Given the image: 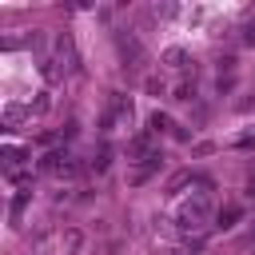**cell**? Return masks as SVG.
<instances>
[{
    "label": "cell",
    "mask_w": 255,
    "mask_h": 255,
    "mask_svg": "<svg viewBox=\"0 0 255 255\" xmlns=\"http://www.w3.org/2000/svg\"><path fill=\"white\" fill-rule=\"evenodd\" d=\"M207 215H211V203H207V199L199 195V199H191V203L183 207V227H199V223H203Z\"/></svg>",
    "instance_id": "cell-1"
},
{
    "label": "cell",
    "mask_w": 255,
    "mask_h": 255,
    "mask_svg": "<svg viewBox=\"0 0 255 255\" xmlns=\"http://www.w3.org/2000/svg\"><path fill=\"white\" fill-rule=\"evenodd\" d=\"M239 40H243V44H255V20H247V24L239 28Z\"/></svg>",
    "instance_id": "cell-2"
},
{
    "label": "cell",
    "mask_w": 255,
    "mask_h": 255,
    "mask_svg": "<svg viewBox=\"0 0 255 255\" xmlns=\"http://www.w3.org/2000/svg\"><path fill=\"white\" fill-rule=\"evenodd\" d=\"M163 60H167V64H171V68H183V60H187V56H183V52H179V48H171V52H167V56H163Z\"/></svg>",
    "instance_id": "cell-3"
},
{
    "label": "cell",
    "mask_w": 255,
    "mask_h": 255,
    "mask_svg": "<svg viewBox=\"0 0 255 255\" xmlns=\"http://www.w3.org/2000/svg\"><path fill=\"white\" fill-rule=\"evenodd\" d=\"M20 116H24V112H20V108H16V104H12V108H8V112H4V124H8V128H12V124H20Z\"/></svg>",
    "instance_id": "cell-4"
},
{
    "label": "cell",
    "mask_w": 255,
    "mask_h": 255,
    "mask_svg": "<svg viewBox=\"0 0 255 255\" xmlns=\"http://www.w3.org/2000/svg\"><path fill=\"white\" fill-rule=\"evenodd\" d=\"M151 128H155V131H167L171 124H167V116H159V112H155V116H151Z\"/></svg>",
    "instance_id": "cell-5"
}]
</instances>
